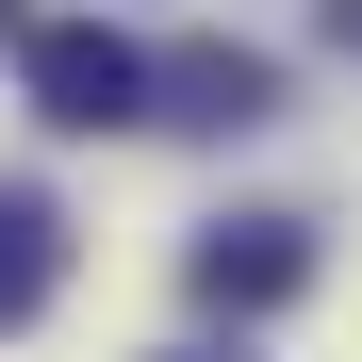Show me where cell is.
Instances as JSON below:
<instances>
[{"label":"cell","mask_w":362,"mask_h":362,"mask_svg":"<svg viewBox=\"0 0 362 362\" xmlns=\"http://www.w3.org/2000/svg\"><path fill=\"white\" fill-rule=\"evenodd\" d=\"M49 280H66V214H49L33 181H0V329H33Z\"/></svg>","instance_id":"4"},{"label":"cell","mask_w":362,"mask_h":362,"mask_svg":"<svg viewBox=\"0 0 362 362\" xmlns=\"http://www.w3.org/2000/svg\"><path fill=\"white\" fill-rule=\"evenodd\" d=\"M280 83H264V49H181V66H148V115H181V132H247Z\"/></svg>","instance_id":"3"},{"label":"cell","mask_w":362,"mask_h":362,"mask_svg":"<svg viewBox=\"0 0 362 362\" xmlns=\"http://www.w3.org/2000/svg\"><path fill=\"white\" fill-rule=\"evenodd\" d=\"M17 83H33L49 132H132L148 115V49L99 33V17H17Z\"/></svg>","instance_id":"1"},{"label":"cell","mask_w":362,"mask_h":362,"mask_svg":"<svg viewBox=\"0 0 362 362\" xmlns=\"http://www.w3.org/2000/svg\"><path fill=\"white\" fill-rule=\"evenodd\" d=\"M0 33H17V0H0Z\"/></svg>","instance_id":"5"},{"label":"cell","mask_w":362,"mask_h":362,"mask_svg":"<svg viewBox=\"0 0 362 362\" xmlns=\"http://www.w3.org/2000/svg\"><path fill=\"white\" fill-rule=\"evenodd\" d=\"M181 280H198V313H280V296L313 280V230L296 214H230V230H198Z\"/></svg>","instance_id":"2"}]
</instances>
